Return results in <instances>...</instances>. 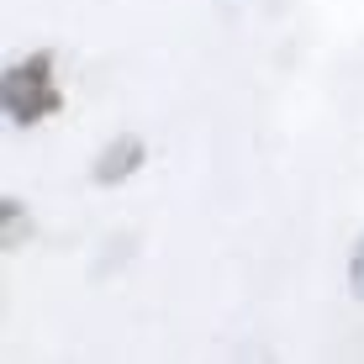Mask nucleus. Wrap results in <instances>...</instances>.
Masks as SVG:
<instances>
[{
	"label": "nucleus",
	"mask_w": 364,
	"mask_h": 364,
	"mask_svg": "<svg viewBox=\"0 0 364 364\" xmlns=\"http://www.w3.org/2000/svg\"><path fill=\"white\" fill-rule=\"evenodd\" d=\"M143 164H148V148H143V137L122 132V137H111V143L95 154L90 180H95V185H122V180H132V174L143 169Z\"/></svg>",
	"instance_id": "2"
},
{
	"label": "nucleus",
	"mask_w": 364,
	"mask_h": 364,
	"mask_svg": "<svg viewBox=\"0 0 364 364\" xmlns=\"http://www.w3.org/2000/svg\"><path fill=\"white\" fill-rule=\"evenodd\" d=\"M0 106H6L11 127H37V122L58 117L64 111V90H58V74H53V53L37 48V53L16 58L0 80Z\"/></svg>",
	"instance_id": "1"
},
{
	"label": "nucleus",
	"mask_w": 364,
	"mask_h": 364,
	"mask_svg": "<svg viewBox=\"0 0 364 364\" xmlns=\"http://www.w3.org/2000/svg\"><path fill=\"white\" fill-rule=\"evenodd\" d=\"M0 217H6V248H16L21 243V200L6 196V200H0Z\"/></svg>",
	"instance_id": "3"
},
{
	"label": "nucleus",
	"mask_w": 364,
	"mask_h": 364,
	"mask_svg": "<svg viewBox=\"0 0 364 364\" xmlns=\"http://www.w3.org/2000/svg\"><path fill=\"white\" fill-rule=\"evenodd\" d=\"M348 285H354V296L364 301V232H359L354 254H348Z\"/></svg>",
	"instance_id": "4"
}]
</instances>
